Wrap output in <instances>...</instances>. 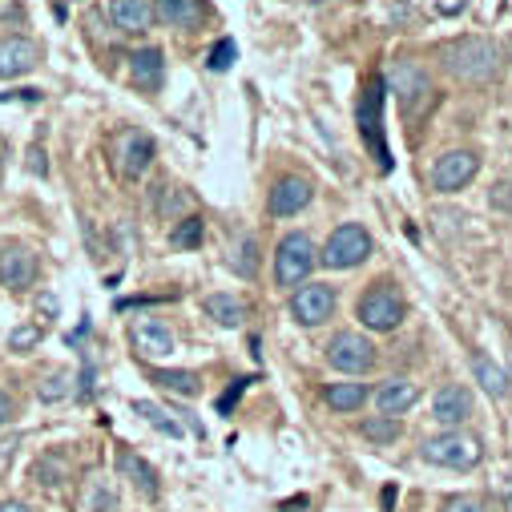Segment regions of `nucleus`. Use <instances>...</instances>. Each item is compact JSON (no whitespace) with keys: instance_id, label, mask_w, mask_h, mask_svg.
I'll return each instance as SVG.
<instances>
[{"instance_id":"22","label":"nucleus","mask_w":512,"mask_h":512,"mask_svg":"<svg viewBox=\"0 0 512 512\" xmlns=\"http://www.w3.org/2000/svg\"><path fill=\"white\" fill-rule=\"evenodd\" d=\"M117 464H121V472L130 476L146 496H158V472H154L138 452H121V456H117Z\"/></svg>"},{"instance_id":"21","label":"nucleus","mask_w":512,"mask_h":512,"mask_svg":"<svg viewBox=\"0 0 512 512\" xmlns=\"http://www.w3.org/2000/svg\"><path fill=\"white\" fill-rule=\"evenodd\" d=\"M206 315L222 327H242L246 323V303L234 299V295H210L206 299Z\"/></svg>"},{"instance_id":"7","label":"nucleus","mask_w":512,"mask_h":512,"mask_svg":"<svg viewBox=\"0 0 512 512\" xmlns=\"http://www.w3.org/2000/svg\"><path fill=\"white\" fill-rule=\"evenodd\" d=\"M476 174H480V158H476L472 150H448V154H440L436 166H432V186H436L440 194H456V190H464Z\"/></svg>"},{"instance_id":"18","label":"nucleus","mask_w":512,"mask_h":512,"mask_svg":"<svg viewBox=\"0 0 512 512\" xmlns=\"http://www.w3.org/2000/svg\"><path fill=\"white\" fill-rule=\"evenodd\" d=\"M420 400V388H416V383L412 379H388V383H383V388L375 392V404H379V412L383 416H404L412 404Z\"/></svg>"},{"instance_id":"11","label":"nucleus","mask_w":512,"mask_h":512,"mask_svg":"<svg viewBox=\"0 0 512 512\" xmlns=\"http://www.w3.org/2000/svg\"><path fill=\"white\" fill-rule=\"evenodd\" d=\"M0 283L9 291H29L37 283V254L29 246H9L0 254Z\"/></svg>"},{"instance_id":"5","label":"nucleus","mask_w":512,"mask_h":512,"mask_svg":"<svg viewBox=\"0 0 512 512\" xmlns=\"http://www.w3.org/2000/svg\"><path fill=\"white\" fill-rule=\"evenodd\" d=\"M404 311L408 307H404V299H400V291L392 283H375L355 307V315L363 319L367 331H396L404 323Z\"/></svg>"},{"instance_id":"13","label":"nucleus","mask_w":512,"mask_h":512,"mask_svg":"<svg viewBox=\"0 0 512 512\" xmlns=\"http://www.w3.org/2000/svg\"><path fill=\"white\" fill-rule=\"evenodd\" d=\"M468 416H472V392L460 388V383H444L432 400V420L444 428H460Z\"/></svg>"},{"instance_id":"1","label":"nucleus","mask_w":512,"mask_h":512,"mask_svg":"<svg viewBox=\"0 0 512 512\" xmlns=\"http://www.w3.org/2000/svg\"><path fill=\"white\" fill-rule=\"evenodd\" d=\"M440 57H444V69H448L452 77L468 81V85H484V81L496 73V61H500L496 45L484 41V37H460V41L444 45Z\"/></svg>"},{"instance_id":"24","label":"nucleus","mask_w":512,"mask_h":512,"mask_svg":"<svg viewBox=\"0 0 512 512\" xmlns=\"http://www.w3.org/2000/svg\"><path fill=\"white\" fill-rule=\"evenodd\" d=\"M472 371H476V379L484 383V392H492V396H508L512 392V383H508V375L492 363V359H484V355H472Z\"/></svg>"},{"instance_id":"2","label":"nucleus","mask_w":512,"mask_h":512,"mask_svg":"<svg viewBox=\"0 0 512 512\" xmlns=\"http://www.w3.org/2000/svg\"><path fill=\"white\" fill-rule=\"evenodd\" d=\"M315 263H319L315 242H311L303 230H295V234H287V238L279 242V250H275V283H279L283 291H295L299 283L311 279Z\"/></svg>"},{"instance_id":"17","label":"nucleus","mask_w":512,"mask_h":512,"mask_svg":"<svg viewBox=\"0 0 512 512\" xmlns=\"http://www.w3.org/2000/svg\"><path fill=\"white\" fill-rule=\"evenodd\" d=\"M154 17L170 29H198L206 21V5L202 0H158Z\"/></svg>"},{"instance_id":"35","label":"nucleus","mask_w":512,"mask_h":512,"mask_svg":"<svg viewBox=\"0 0 512 512\" xmlns=\"http://www.w3.org/2000/svg\"><path fill=\"white\" fill-rule=\"evenodd\" d=\"M0 101H41V89H13V93H0Z\"/></svg>"},{"instance_id":"4","label":"nucleus","mask_w":512,"mask_h":512,"mask_svg":"<svg viewBox=\"0 0 512 512\" xmlns=\"http://www.w3.org/2000/svg\"><path fill=\"white\" fill-rule=\"evenodd\" d=\"M367 259H371V234L359 222L335 226L327 246H323V254H319V263L331 267V271H351V267H359Z\"/></svg>"},{"instance_id":"20","label":"nucleus","mask_w":512,"mask_h":512,"mask_svg":"<svg viewBox=\"0 0 512 512\" xmlns=\"http://www.w3.org/2000/svg\"><path fill=\"white\" fill-rule=\"evenodd\" d=\"M396 93H400V101L412 109L420 97H428V73H420L416 61H400V65H396Z\"/></svg>"},{"instance_id":"29","label":"nucleus","mask_w":512,"mask_h":512,"mask_svg":"<svg viewBox=\"0 0 512 512\" xmlns=\"http://www.w3.org/2000/svg\"><path fill=\"white\" fill-rule=\"evenodd\" d=\"M41 335H45V323L17 327V331L9 335V347H13V351H29V347H37V343H41Z\"/></svg>"},{"instance_id":"31","label":"nucleus","mask_w":512,"mask_h":512,"mask_svg":"<svg viewBox=\"0 0 512 512\" xmlns=\"http://www.w3.org/2000/svg\"><path fill=\"white\" fill-rule=\"evenodd\" d=\"M234 57H238L234 41H218V45L210 49V69H214V73H226V69L234 65Z\"/></svg>"},{"instance_id":"12","label":"nucleus","mask_w":512,"mask_h":512,"mask_svg":"<svg viewBox=\"0 0 512 512\" xmlns=\"http://www.w3.org/2000/svg\"><path fill=\"white\" fill-rule=\"evenodd\" d=\"M311 194H315V186H311L307 178L287 174V178L275 182V190H271V198H267V210H271L275 218H291V214H299V210L311 202Z\"/></svg>"},{"instance_id":"3","label":"nucleus","mask_w":512,"mask_h":512,"mask_svg":"<svg viewBox=\"0 0 512 512\" xmlns=\"http://www.w3.org/2000/svg\"><path fill=\"white\" fill-rule=\"evenodd\" d=\"M420 456H424L428 464H436V468H476V464L484 460V448H480L476 436L452 428V432H444V436H428V440L420 444Z\"/></svg>"},{"instance_id":"25","label":"nucleus","mask_w":512,"mask_h":512,"mask_svg":"<svg viewBox=\"0 0 512 512\" xmlns=\"http://www.w3.org/2000/svg\"><path fill=\"white\" fill-rule=\"evenodd\" d=\"M154 383H162V388L178 392V396H198V375L194 371H150Z\"/></svg>"},{"instance_id":"36","label":"nucleus","mask_w":512,"mask_h":512,"mask_svg":"<svg viewBox=\"0 0 512 512\" xmlns=\"http://www.w3.org/2000/svg\"><path fill=\"white\" fill-rule=\"evenodd\" d=\"M242 388H246V379H238V383H234V388H230V392H226V396L218 400V412H230V404H234V400L242 396Z\"/></svg>"},{"instance_id":"39","label":"nucleus","mask_w":512,"mask_h":512,"mask_svg":"<svg viewBox=\"0 0 512 512\" xmlns=\"http://www.w3.org/2000/svg\"><path fill=\"white\" fill-rule=\"evenodd\" d=\"M0 512H33V508H29V504H17V500H13V504H0Z\"/></svg>"},{"instance_id":"38","label":"nucleus","mask_w":512,"mask_h":512,"mask_svg":"<svg viewBox=\"0 0 512 512\" xmlns=\"http://www.w3.org/2000/svg\"><path fill=\"white\" fill-rule=\"evenodd\" d=\"M29 158H33V170L45 174V154H41V150H29Z\"/></svg>"},{"instance_id":"27","label":"nucleus","mask_w":512,"mask_h":512,"mask_svg":"<svg viewBox=\"0 0 512 512\" xmlns=\"http://www.w3.org/2000/svg\"><path fill=\"white\" fill-rule=\"evenodd\" d=\"M363 436L375 440V444H392L400 436V420L392 416H375V420H363Z\"/></svg>"},{"instance_id":"33","label":"nucleus","mask_w":512,"mask_h":512,"mask_svg":"<svg viewBox=\"0 0 512 512\" xmlns=\"http://www.w3.org/2000/svg\"><path fill=\"white\" fill-rule=\"evenodd\" d=\"M234 267H238V275H254V238H242Z\"/></svg>"},{"instance_id":"23","label":"nucleus","mask_w":512,"mask_h":512,"mask_svg":"<svg viewBox=\"0 0 512 512\" xmlns=\"http://www.w3.org/2000/svg\"><path fill=\"white\" fill-rule=\"evenodd\" d=\"M327 404L335 412H355L367 404V383H331L327 388Z\"/></svg>"},{"instance_id":"32","label":"nucleus","mask_w":512,"mask_h":512,"mask_svg":"<svg viewBox=\"0 0 512 512\" xmlns=\"http://www.w3.org/2000/svg\"><path fill=\"white\" fill-rule=\"evenodd\" d=\"M488 202H492V210H504V214H512V174H508V178H500V182L492 186Z\"/></svg>"},{"instance_id":"26","label":"nucleus","mask_w":512,"mask_h":512,"mask_svg":"<svg viewBox=\"0 0 512 512\" xmlns=\"http://www.w3.org/2000/svg\"><path fill=\"white\" fill-rule=\"evenodd\" d=\"M134 412H138V416H146V420H150L158 432H166V436H182V424H178V420H170V412H162L158 404L138 400V404H134Z\"/></svg>"},{"instance_id":"8","label":"nucleus","mask_w":512,"mask_h":512,"mask_svg":"<svg viewBox=\"0 0 512 512\" xmlns=\"http://www.w3.org/2000/svg\"><path fill=\"white\" fill-rule=\"evenodd\" d=\"M291 315H295V323H303V327L327 323V319L335 315V291L323 287V283H303V287L295 291V299H291Z\"/></svg>"},{"instance_id":"30","label":"nucleus","mask_w":512,"mask_h":512,"mask_svg":"<svg viewBox=\"0 0 512 512\" xmlns=\"http://www.w3.org/2000/svg\"><path fill=\"white\" fill-rule=\"evenodd\" d=\"M65 396H69V375H65V371H57V375H49V379L41 383V400H45V404L65 400Z\"/></svg>"},{"instance_id":"28","label":"nucleus","mask_w":512,"mask_h":512,"mask_svg":"<svg viewBox=\"0 0 512 512\" xmlns=\"http://www.w3.org/2000/svg\"><path fill=\"white\" fill-rule=\"evenodd\" d=\"M202 230H206V226H202V218H186V222L170 234V242H174L178 250H190V246H198V242H202Z\"/></svg>"},{"instance_id":"19","label":"nucleus","mask_w":512,"mask_h":512,"mask_svg":"<svg viewBox=\"0 0 512 512\" xmlns=\"http://www.w3.org/2000/svg\"><path fill=\"white\" fill-rule=\"evenodd\" d=\"M162 69H166L162 49H138V53L130 57V77H134V85H142V89H158V85H162Z\"/></svg>"},{"instance_id":"10","label":"nucleus","mask_w":512,"mask_h":512,"mask_svg":"<svg viewBox=\"0 0 512 512\" xmlns=\"http://www.w3.org/2000/svg\"><path fill=\"white\" fill-rule=\"evenodd\" d=\"M379 105H383V81L371 77V81H367V93L359 97V130H363V138L371 142L379 166L388 170V150H383V138H379Z\"/></svg>"},{"instance_id":"9","label":"nucleus","mask_w":512,"mask_h":512,"mask_svg":"<svg viewBox=\"0 0 512 512\" xmlns=\"http://www.w3.org/2000/svg\"><path fill=\"white\" fill-rule=\"evenodd\" d=\"M154 162V138L142 134V130H125L121 142H117V170L125 178H142Z\"/></svg>"},{"instance_id":"37","label":"nucleus","mask_w":512,"mask_h":512,"mask_svg":"<svg viewBox=\"0 0 512 512\" xmlns=\"http://www.w3.org/2000/svg\"><path fill=\"white\" fill-rule=\"evenodd\" d=\"M13 420V400H9V392H0V428H5Z\"/></svg>"},{"instance_id":"16","label":"nucleus","mask_w":512,"mask_h":512,"mask_svg":"<svg viewBox=\"0 0 512 512\" xmlns=\"http://www.w3.org/2000/svg\"><path fill=\"white\" fill-rule=\"evenodd\" d=\"M109 21L121 33H146L154 25V5L150 0H109Z\"/></svg>"},{"instance_id":"15","label":"nucleus","mask_w":512,"mask_h":512,"mask_svg":"<svg viewBox=\"0 0 512 512\" xmlns=\"http://www.w3.org/2000/svg\"><path fill=\"white\" fill-rule=\"evenodd\" d=\"M37 65V45L29 37H5L0 41V81L25 77Z\"/></svg>"},{"instance_id":"6","label":"nucleus","mask_w":512,"mask_h":512,"mask_svg":"<svg viewBox=\"0 0 512 512\" xmlns=\"http://www.w3.org/2000/svg\"><path fill=\"white\" fill-rule=\"evenodd\" d=\"M327 363H331L335 371L363 375V371L375 367V343L363 339L359 331H339V335H331V343H327Z\"/></svg>"},{"instance_id":"34","label":"nucleus","mask_w":512,"mask_h":512,"mask_svg":"<svg viewBox=\"0 0 512 512\" xmlns=\"http://www.w3.org/2000/svg\"><path fill=\"white\" fill-rule=\"evenodd\" d=\"M444 512H484V500L480 496H452L444 504Z\"/></svg>"},{"instance_id":"14","label":"nucleus","mask_w":512,"mask_h":512,"mask_svg":"<svg viewBox=\"0 0 512 512\" xmlns=\"http://www.w3.org/2000/svg\"><path fill=\"white\" fill-rule=\"evenodd\" d=\"M130 343H134V351L142 359H166V355H174V331L166 323H158V319H138L134 331H130Z\"/></svg>"}]
</instances>
